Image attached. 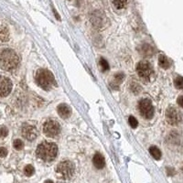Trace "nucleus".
Masks as SVG:
<instances>
[{
    "mask_svg": "<svg viewBox=\"0 0 183 183\" xmlns=\"http://www.w3.org/2000/svg\"><path fill=\"white\" fill-rule=\"evenodd\" d=\"M58 114L62 118H68L71 114V109L67 104H62L58 106Z\"/></svg>",
    "mask_w": 183,
    "mask_h": 183,
    "instance_id": "12",
    "label": "nucleus"
},
{
    "mask_svg": "<svg viewBox=\"0 0 183 183\" xmlns=\"http://www.w3.org/2000/svg\"><path fill=\"white\" fill-rule=\"evenodd\" d=\"M36 81L37 83L44 90L48 91L54 85H57L53 74L45 69H40L37 72L36 74Z\"/></svg>",
    "mask_w": 183,
    "mask_h": 183,
    "instance_id": "3",
    "label": "nucleus"
},
{
    "mask_svg": "<svg viewBox=\"0 0 183 183\" xmlns=\"http://www.w3.org/2000/svg\"><path fill=\"white\" fill-rule=\"evenodd\" d=\"M8 134V130L6 127H0V136L1 137H6Z\"/></svg>",
    "mask_w": 183,
    "mask_h": 183,
    "instance_id": "23",
    "label": "nucleus"
},
{
    "mask_svg": "<svg viewBox=\"0 0 183 183\" xmlns=\"http://www.w3.org/2000/svg\"><path fill=\"white\" fill-rule=\"evenodd\" d=\"M177 103H178V104L181 108H183V95H180V96L178 97Z\"/></svg>",
    "mask_w": 183,
    "mask_h": 183,
    "instance_id": "25",
    "label": "nucleus"
},
{
    "mask_svg": "<svg viewBox=\"0 0 183 183\" xmlns=\"http://www.w3.org/2000/svg\"><path fill=\"white\" fill-rule=\"evenodd\" d=\"M136 72L139 77L145 81H149L153 76V68L146 60H141L136 65Z\"/></svg>",
    "mask_w": 183,
    "mask_h": 183,
    "instance_id": "5",
    "label": "nucleus"
},
{
    "mask_svg": "<svg viewBox=\"0 0 183 183\" xmlns=\"http://www.w3.org/2000/svg\"><path fill=\"white\" fill-rule=\"evenodd\" d=\"M128 122H129V125L131 126L132 128H136L137 126H138V122L136 120V118H135L134 116H129L128 118Z\"/></svg>",
    "mask_w": 183,
    "mask_h": 183,
    "instance_id": "21",
    "label": "nucleus"
},
{
    "mask_svg": "<svg viewBox=\"0 0 183 183\" xmlns=\"http://www.w3.org/2000/svg\"><path fill=\"white\" fill-rule=\"evenodd\" d=\"M22 136L26 139L32 141L38 136V130L33 126H30V125L24 126L22 128Z\"/></svg>",
    "mask_w": 183,
    "mask_h": 183,
    "instance_id": "10",
    "label": "nucleus"
},
{
    "mask_svg": "<svg viewBox=\"0 0 183 183\" xmlns=\"http://www.w3.org/2000/svg\"><path fill=\"white\" fill-rule=\"evenodd\" d=\"M12 82L7 77H0V96L6 97L8 96L12 90Z\"/></svg>",
    "mask_w": 183,
    "mask_h": 183,
    "instance_id": "9",
    "label": "nucleus"
},
{
    "mask_svg": "<svg viewBox=\"0 0 183 183\" xmlns=\"http://www.w3.org/2000/svg\"><path fill=\"white\" fill-rule=\"evenodd\" d=\"M149 152H150L151 156L153 157L155 159L159 160V159H161V151H160L159 148L157 147L156 146H150V148H149Z\"/></svg>",
    "mask_w": 183,
    "mask_h": 183,
    "instance_id": "15",
    "label": "nucleus"
},
{
    "mask_svg": "<svg viewBox=\"0 0 183 183\" xmlns=\"http://www.w3.org/2000/svg\"><path fill=\"white\" fill-rule=\"evenodd\" d=\"M174 84L177 89H179V90L183 89V77H181V76L176 77L174 80Z\"/></svg>",
    "mask_w": 183,
    "mask_h": 183,
    "instance_id": "18",
    "label": "nucleus"
},
{
    "mask_svg": "<svg viewBox=\"0 0 183 183\" xmlns=\"http://www.w3.org/2000/svg\"><path fill=\"white\" fill-rule=\"evenodd\" d=\"M43 132L49 137H55L60 132V126L57 121L50 119L45 122L43 126Z\"/></svg>",
    "mask_w": 183,
    "mask_h": 183,
    "instance_id": "6",
    "label": "nucleus"
},
{
    "mask_svg": "<svg viewBox=\"0 0 183 183\" xmlns=\"http://www.w3.org/2000/svg\"><path fill=\"white\" fill-rule=\"evenodd\" d=\"M159 66L165 70L169 69L170 67V62L169 59L165 56V55H159Z\"/></svg>",
    "mask_w": 183,
    "mask_h": 183,
    "instance_id": "14",
    "label": "nucleus"
},
{
    "mask_svg": "<svg viewBox=\"0 0 183 183\" xmlns=\"http://www.w3.org/2000/svg\"><path fill=\"white\" fill-rule=\"evenodd\" d=\"M112 2L116 9H123L127 4V0H112Z\"/></svg>",
    "mask_w": 183,
    "mask_h": 183,
    "instance_id": "16",
    "label": "nucleus"
},
{
    "mask_svg": "<svg viewBox=\"0 0 183 183\" xmlns=\"http://www.w3.org/2000/svg\"><path fill=\"white\" fill-rule=\"evenodd\" d=\"M75 171L74 164L70 160H65L60 162L56 168V173L59 178L70 179Z\"/></svg>",
    "mask_w": 183,
    "mask_h": 183,
    "instance_id": "4",
    "label": "nucleus"
},
{
    "mask_svg": "<svg viewBox=\"0 0 183 183\" xmlns=\"http://www.w3.org/2000/svg\"><path fill=\"white\" fill-rule=\"evenodd\" d=\"M36 154L38 158L42 159L43 161H46V162L52 161L57 157L58 146L54 143L44 141L38 146Z\"/></svg>",
    "mask_w": 183,
    "mask_h": 183,
    "instance_id": "2",
    "label": "nucleus"
},
{
    "mask_svg": "<svg viewBox=\"0 0 183 183\" xmlns=\"http://www.w3.org/2000/svg\"><path fill=\"white\" fill-rule=\"evenodd\" d=\"M124 79H125L124 73L118 72V73H116V74H114V75L113 76V80L111 81L110 84H111V86H112L114 89H118L119 85H120L122 82H123Z\"/></svg>",
    "mask_w": 183,
    "mask_h": 183,
    "instance_id": "11",
    "label": "nucleus"
},
{
    "mask_svg": "<svg viewBox=\"0 0 183 183\" xmlns=\"http://www.w3.org/2000/svg\"><path fill=\"white\" fill-rule=\"evenodd\" d=\"M53 12H54V15H55V17L59 19V20H60V18H59V14L57 13V11L53 8Z\"/></svg>",
    "mask_w": 183,
    "mask_h": 183,
    "instance_id": "26",
    "label": "nucleus"
},
{
    "mask_svg": "<svg viewBox=\"0 0 183 183\" xmlns=\"http://www.w3.org/2000/svg\"><path fill=\"white\" fill-rule=\"evenodd\" d=\"M19 58L11 49H5L0 51V68L6 71H12L18 67Z\"/></svg>",
    "mask_w": 183,
    "mask_h": 183,
    "instance_id": "1",
    "label": "nucleus"
},
{
    "mask_svg": "<svg viewBox=\"0 0 183 183\" xmlns=\"http://www.w3.org/2000/svg\"><path fill=\"white\" fill-rule=\"evenodd\" d=\"M34 171H35V169H34V168H33L31 165H27V166L25 167V169H24V173H25V175L27 176V177L32 176L33 173H34Z\"/></svg>",
    "mask_w": 183,
    "mask_h": 183,
    "instance_id": "19",
    "label": "nucleus"
},
{
    "mask_svg": "<svg viewBox=\"0 0 183 183\" xmlns=\"http://www.w3.org/2000/svg\"><path fill=\"white\" fill-rule=\"evenodd\" d=\"M0 39H1L3 41L7 40L8 39V31L6 27H0Z\"/></svg>",
    "mask_w": 183,
    "mask_h": 183,
    "instance_id": "17",
    "label": "nucleus"
},
{
    "mask_svg": "<svg viewBox=\"0 0 183 183\" xmlns=\"http://www.w3.org/2000/svg\"><path fill=\"white\" fill-rule=\"evenodd\" d=\"M99 64H100V67H101V69H102L103 72H106V71L109 70V64H108V63L106 62L104 59H103V58L100 59Z\"/></svg>",
    "mask_w": 183,
    "mask_h": 183,
    "instance_id": "20",
    "label": "nucleus"
},
{
    "mask_svg": "<svg viewBox=\"0 0 183 183\" xmlns=\"http://www.w3.org/2000/svg\"><path fill=\"white\" fill-rule=\"evenodd\" d=\"M8 155V150L5 147H0V158H5Z\"/></svg>",
    "mask_w": 183,
    "mask_h": 183,
    "instance_id": "24",
    "label": "nucleus"
},
{
    "mask_svg": "<svg viewBox=\"0 0 183 183\" xmlns=\"http://www.w3.org/2000/svg\"><path fill=\"white\" fill-rule=\"evenodd\" d=\"M141 115L146 119H151L154 115V107L151 101L148 99H142L138 104Z\"/></svg>",
    "mask_w": 183,
    "mask_h": 183,
    "instance_id": "7",
    "label": "nucleus"
},
{
    "mask_svg": "<svg viewBox=\"0 0 183 183\" xmlns=\"http://www.w3.org/2000/svg\"><path fill=\"white\" fill-rule=\"evenodd\" d=\"M13 146H14L15 149H17V150H21V149L23 148V146H24V144H23V142H22L20 139H16V140L14 141V143H13Z\"/></svg>",
    "mask_w": 183,
    "mask_h": 183,
    "instance_id": "22",
    "label": "nucleus"
},
{
    "mask_svg": "<svg viewBox=\"0 0 183 183\" xmlns=\"http://www.w3.org/2000/svg\"><path fill=\"white\" fill-rule=\"evenodd\" d=\"M182 170H183V169H182Z\"/></svg>",
    "mask_w": 183,
    "mask_h": 183,
    "instance_id": "28",
    "label": "nucleus"
},
{
    "mask_svg": "<svg viewBox=\"0 0 183 183\" xmlns=\"http://www.w3.org/2000/svg\"><path fill=\"white\" fill-rule=\"evenodd\" d=\"M165 116H166L167 122L171 126H177V125L179 124V122L181 121V114H180V112L177 108H175L173 106H170L166 110Z\"/></svg>",
    "mask_w": 183,
    "mask_h": 183,
    "instance_id": "8",
    "label": "nucleus"
},
{
    "mask_svg": "<svg viewBox=\"0 0 183 183\" xmlns=\"http://www.w3.org/2000/svg\"><path fill=\"white\" fill-rule=\"evenodd\" d=\"M45 183H53V181H52V180H50V179H49V180H46V181H45Z\"/></svg>",
    "mask_w": 183,
    "mask_h": 183,
    "instance_id": "27",
    "label": "nucleus"
},
{
    "mask_svg": "<svg viewBox=\"0 0 183 183\" xmlns=\"http://www.w3.org/2000/svg\"><path fill=\"white\" fill-rule=\"evenodd\" d=\"M93 162H94V165L96 169H103L104 166H105V160H104V158L103 157V155H101L100 153H96L93 159Z\"/></svg>",
    "mask_w": 183,
    "mask_h": 183,
    "instance_id": "13",
    "label": "nucleus"
}]
</instances>
